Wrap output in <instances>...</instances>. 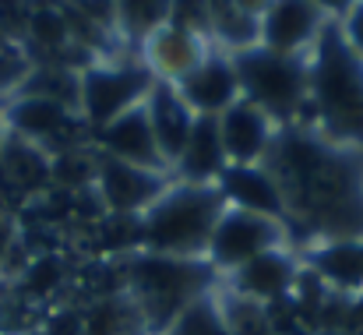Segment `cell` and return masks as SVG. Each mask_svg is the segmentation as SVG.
Returning a JSON list of instances; mask_svg holds the SVG:
<instances>
[{"instance_id":"cell-1","label":"cell","mask_w":363,"mask_h":335,"mask_svg":"<svg viewBox=\"0 0 363 335\" xmlns=\"http://www.w3.org/2000/svg\"><path fill=\"white\" fill-rule=\"evenodd\" d=\"M314 131L332 145L363 152V57L346 43L332 14L307 53Z\"/></svg>"},{"instance_id":"cell-2","label":"cell","mask_w":363,"mask_h":335,"mask_svg":"<svg viewBox=\"0 0 363 335\" xmlns=\"http://www.w3.org/2000/svg\"><path fill=\"white\" fill-rule=\"evenodd\" d=\"M121 272L123 293L138 304L152 335H162L191 300L219 286V275L205 258H162L138 251L123 258Z\"/></svg>"},{"instance_id":"cell-3","label":"cell","mask_w":363,"mask_h":335,"mask_svg":"<svg viewBox=\"0 0 363 335\" xmlns=\"http://www.w3.org/2000/svg\"><path fill=\"white\" fill-rule=\"evenodd\" d=\"M226 202L219 184L173 180L162 198L141 216V251L162 258H205L208 236Z\"/></svg>"},{"instance_id":"cell-4","label":"cell","mask_w":363,"mask_h":335,"mask_svg":"<svg viewBox=\"0 0 363 335\" xmlns=\"http://www.w3.org/2000/svg\"><path fill=\"white\" fill-rule=\"evenodd\" d=\"M230 60L237 71L240 99L268 113L279 127H289L300 120V113L311 99L307 57H286L264 46H250L240 53H230Z\"/></svg>"},{"instance_id":"cell-5","label":"cell","mask_w":363,"mask_h":335,"mask_svg":"<svg viewBox=\"0 0 363 335\" xmlns=\"http://www.w3.org/2000/svg\"><path fill=\"white\" fill-rule=\"evenodd\" d=\"M155 85V75L145 60H123V64H92L78 75V113L89 131H99L113 123L127 110L141 106Z\"/></svg>"},{"instance_id":"cell-6","label":"cell","mask_w":363,"mask_h":335,"mask_svg":"<svg viewBox=\"0 0 363 335\" xmlns=\"http://www.w3.org/2000/svg\"><path fill=\"white\" fill-rule=\"evenodd\" d=\"M275 247H286V226L226 205L208 236L205 261L216 268V275H233L247 261H254L257 254L275 251Z\"/></svg>"},{"instance_id":"cell-7","label":"cell","mask_w":363,"mask_h":335,"mask_svg":"<svg viewBox=\"0 0 363 335\" xmlns=\"http://www.w3.org/2000/svg\"><path fill=\"white\" fill-rule=\"evenodd\" d=\"M332 18L328 4L314 0H272L257 14V46L286 57H307L318 43L325 21Z\"/></svg>"},{"instance_id":"cell-8","label":"cell","mask_w":363,"mask_h":335,"mask_svg":"<svg viewBox=\"0 0 363 335\" xmlns=\"http://www.w3.org/2000/svg\"><path fill=\"white\" fill-rule=\"evenodd\" d=\"M169 184H173V173L141 170V166H130L110 155L96 159V194L106 216H145Z\"/></svg>"},{"instance_id":"cell-9","label":"cell","mask_w":363,"mask_h":335,"mask_svg":"<svg viewBox=\"0 0 363 335\" xmlns=\"http://www.w3.org/2000/svg\"><path fill=\"white\" fill-rule=\"evenodd\" d=\"M173 89L180 92V99L191 106L194 116H223L240 99L233 60H230V53H223L216 46L198 60V67H191L180 82H173Z\"/></svg>"},{"instance_id":"cell-10","label":"cell","mask_w":363,"mask_h":335,"mask_svg":"<svg viewBox=\"0 0 363 335\" xmlns=\"http://www.w3.org/2000/svg\"><path fill=\"white\" fill-rule=\"evenodd\" d=\"M300 258L286 247H275V251H264L257 254L254 261H247L243 268H237L230 275V286L237 297L243 300H254L261 307H272V304H282L293 297V286L300 279Z\"/></svg>"},{"instance_id":"cell-11","label":"cell","mask_w":363,"mask_h":335,"mask_svg":"<svg viewBox=\"0 0 363 335\" xmlns=\"http://www.w3.org/2000/svg\"><path fill=\"white\" fill-rule=\"evenodd\" d=\"M216 184H219L223 202L230 209H243V212L275 219V223L286 226V233L293 229V216L286 209L282 187L264 166H226Z\"/></svg>"},{"instance_id":"cell-12","label":"cell","mask_w":363,"mask_h":335,"mask_svg":"<svg viewBox=\"0 0 363 335\" xmlns=\"http://www.w3.org/2000/svg\"><path fill=\"white\" fill-rule=\"evenodd\" d=\"M92 148L99 155L121 159V163L141 166V170H162V173H169V166L162 163V155L155 148V134H152L145 103L134 106V110H127L123 116H117L113 123L92 131Z\"/></svg>"},{"instance_id":"cell-13","label":"cell","mask_w":363,"mask_h":335,"mask_svg":"<svg viewBox=\"0 0 363 335\" xmlns=\"http://www.w3.org/2000/svg\"><path fill=\"white\" fill-rule=\"evenodd\" d=\"M275 127L279 123L268 113H261L247 99H237L230 110L219 116V134H223L226 163L230 166H261L268 148H272Z\"/></svg>"},{"instance_id":"cell-14","label":"cell","mask_w":363,"mask_h":335,"mask_svg":"<svg viewBox=\"0 0 363 335\" xmlns=\"http://www.w3.org/2000/svg\"><path fill=\"white\" fill-rule=\"evenodd\" d=\"M145 113H148V123H152V134H155V148H159L162 163L173 173V166H177L187 138H191L194 113H191V106L180 99V92L169 82H159V78H155L148 99H145Z\"/></svg>"},{"instance_id":"cell-15","label":"cell","mask_w":363,"mask_h":335,"mask_svg":"<svg viewBox=\"0 0 363 335\" xmlns=\"http://www.w3.org/2000/svg\"><path fill=\"white\" fill-rule=\"evenodd\" d=\"M303 268H311L335 293H363V236L357 240H314L303 251Z\"/></svg>"},{"instance_id":"cell-16","label":"cell","mask_w":363,"mask_h":335,"mask_svg":"<svg viewBox=\"0 0 363 335\" xmlns=\"http://www.w3.org/2000/svg\"><path fill=\"white\" fill-rule=\"evenodd\" d=\"M212 46H205V39L177 28V25H162L155 35L145 39L141 46V60L148 64V71L159 78V82H180L191 67H198V60L208 53Z\"/></svg>"},{"instance_id":"cell-17","label":"cell","mask_w":363,"mask_h":335,"mask_svg":"<svg viewBox=\"0 0 363 335\" xmlns=\"http://www.w3.org/2000/svg\"><path fill=\"white\" fill-rule=\"evenodd\" d=\"M226 148L219 134V116H194L191 138L173 166V180L180 184H216L226 170Z\"/></svg>"},{"instance_id":"cell-18","label":"cell","mask_w":363,"mask_h":335,"mask_svg":"<svg viewBox=\"0 0 363 335\" xmlns=\"http://www.w3.org/2000/svg\"><path fill=\"white\" fill-rule=\"evenodd\" d=\"M0 180L7 187H14L18 194L50 191V155L39 145H32V141L7 131L4 155H0Z\"/></svg>"},{"instance_id":"cell-19","label":"cell","mask_w":363,"mask_h":335,"mask_svg":"<svg viewBox=\"0 0 363 335\" xmlns=\"http://www.w3.org/2000/svg\"><path fill=\"white\" fill-rule=\"evenodd\" d=\"M82 325H85V335H152L138 304L123 290L99 297L89 311H82Z\"/></svg>"},{"instance_id":"cell-20","label":"cell","mask_w":363,"mask_h":335,"mask_svg":"<svg viewBox=\"0 0 363 335\" xmlns=\"http://www.w3.org/2000/svg\"><path fill=\"white\" fill-rule=\"evenodd\" d=\"M64 282H67V265H64L60 254H50V251L32 254V261H28L25 272L18 275V290H21L28 300H46V297L60 293Z\"/></svg>"},{"instance_id":"cell-21","label":"cell","mask_w":363,"mask_h":335,"mask_svg":"<svg viewBox=\"0 0 363 335\" xmlns=\"http://www.w3.org/2000/svg\"><path fill=\"white\" fill-rule=\"evenodd\" d=\"M169 21V4L159 0H138V4H117V35L138 39L145 46L148 35H155Z\"/></svg>"},{"instance_id":"cell-22","label":"cell","mask_w":363,"mask_h":335,"mask_svg":"<svg viewBox=\"0 0 363 335\" xmlns=\"http://www.w3.org/2000/svg\"><path fill=\"white\" fill-rule=\"evenodd\" d=\"M216 290H219V286H216ZM216 290L205 293V297H198V300H191V304L173 318V325L162 335H230L223 314H219Z\"/></svg>"},{"instance_id":"cell-23","label":"cell","mask_w":363,"mask_h":335,"mask_svg":"<svg viewBox=\"0 0 363 335\" xmlns=\"http://www.w3.org/2000/svg\"><path fill=\"white\" fill-rule=\"evenodd\" d=\"M32 57L25 53L21 43H11L7 50H0V99L18 96V89L25 85V78L32 75Z\"/></svg>"},{"instance_id":"cell-24","label":"cell","mask_w":363,"mask_h":335,"mask_svg":"<svg viewBox=\"0 0 363 335\" xmlns=\"http://www.w3.org/2000/svg\"><path fill=\"white\" fill-rule=\"evenodd\" d=\"M339 28H342L346 43L363 57V4H350V7L339 14Z\"/></svg>"},{"instance_id":"cell-25","label":"cell","mask_w":363,"mask_h":335,"mask_svg":"<svg viewBox=\"0 0 363 335\" xmlns=\"http://www.w3.org/2000/svg\"><path fill=\"white\" fill-rule=\"evenodd\" d=\"M14 240H18V226L7 216H0V275H4V265H7V254H11Z\"/></svg>"},{"instance_id":"cell-26","label":"cell","mask_w":363,"mask_h":335,"mask_svg":"<svg viewBox=\"0 0 363 335\" xmlns=\"http://www.w3.org/2000/svg\"><path fill=\"white\" fill-rule=\"evenodd\" d=\"M363 332V293L350 297V335Z\"/></svg>"},{"instance_id":"cell-27","label":"cell","mask_w":363,"mask_h":335,"mask_svg":"<svg viewBox=\"0 0 363 335\" xmlns=\"http://www.w3.org/2000/svg\"><path fill=\"white\" fill-rule=\"evenodd\" d=\"M4 141H7V123H4V113H0V155H4Z\"/></svg>"},{"instance_id":"cell-28","label":"cell","mask_w":363,"mask_h":335,"mask_svg":"<svg viewBox=\"0 0 363 335\" xmlns=\"http://www.w3.org/2000/svg\"><path fill=\"white\" fill-rule=\"evenodd\" d=\"M7 46H11V39H7V35H4V28H0V50H7Z\"/></svg>"}]
</instances>
